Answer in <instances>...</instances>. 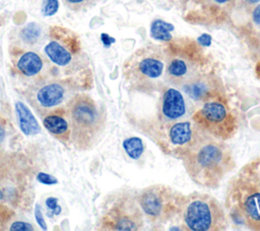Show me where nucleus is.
I'll return each mask as SVG.
<instances>
[{
	"label": "nucleus",
	"instance_id": "obj_1",
	"mask_svg": "<svg viewBox=\"0 0 260 231\" xmlns=\"http://www.w3.org/2000/svg\"><path fill=\"white\" fill-rule=\"evenodd\" d=\"M189 178L196 185L216 189L236 169L232 148L224 140L206 134L181 160Z\"/></svg>",
	"mask_w": 260,
	"mask_h": 231
},
{
	"label": "nucleus",
	"instance_id": "obj_21",
	"mask_svg": "<svg viewBox=\"0 0 260 231\" xmlns=\"http://www.w3.org/2000/svg\"><path fill=\"white\" fill-rule=\"evenodd\" d=\"M41 26L35 22H30L20 31V39L26 44H35L41 37Z\"/></svg>",
	"mask_w": 260,
	"mask_h": 231
},
{
	"label": "nucleus",
	"instance_id": "obj_30",
	"mask_svg": "<svg viewBox=\"0 0 260 231\" xmlns=\"http://www.w3.org/2000/svg\"><path fill=\"white\" fill-rule=\"evenodd\" d=\"M255 73H256L257 78L260 79V60L256 63V66H255Z\"/></svg>",
	"mask_w": 260,
	"mask_h": 231
},
{
	"label": "nucleus",
	"instance_id": "obj_16",
	"mask_svg": "<svg viewBox=\"0 0 260 231\" xmlns=\"http://www.w3.org/2000/svg\"><path fill=\"white\" fill-rule=\"evenodd\" d=\"M16 65L22 74L26 76H34L42 70L43 60L37 53L26 52L20 56Z\"/></svg>",
	"mask_w": 260,
	"mask_h": 231
},
{
	"label": "nucleus",
	"instance_id": "obj_25",
	"mask_svg": "<svg viewBox=\"0 0 260 231\" xmlns=\"http://www.w3.org/2000/svg\"><path fill=\"white\" fill-rule=\"evenodd\" d=\"M46 205L49 209L52 210L54 215H59L61 213V207L58 206V199L56 197H48L46 199Z\"/></svg>",
	"mask_w": 260,
	"mask_h": 231
},
{
	"label": "nucleus",
	"instance_id": "obj_24",
	"mask_svg": "<svg viewBox=\"0 0 260 231\" xmlns=\"http://www.w3.org/2000/svg\"><path fill=\"white\" fill-rule=\"evenodd\" d=\"M9 229L11 231H31V230H34V227L29 223L22 222V221H17V222H14L10 226Z\"/></svg>",
	"mask_w": 260,
	"mask_h": 231
},
{
	"label": "nucleus",
	"instance_id": "obj_6",
	"mask_svg": "<svg viewBox=\"0 0 260 231\" xmlns=\"http://www.w3.org/2000/svg\"><path fill=\"white\" fill-rule=\"evenodd\" d=\"M69 103L71 140L76 149L88 151L98 145L106 129V110L85 94L74 96Z\"/></svg>",
	"mask_w": 260,
	"mask_h": 231
},
{
	"label": "nucleus",
	"instance_id": "obj_10",
	"mask_svg": "<svg viewBox=\"0 0 260 231\" xmlns=\"http://www.w3.org/2000/svg\"><path fill=\"white\" fill-rule=\"evenodd\" d=\"M138 189L123 188L114 193L104 216L103 228L116 231H140L145 217L137 198Z\"/></svg>",
	"mask_w": 260,
	"mask_h": 231
},
{
	"label": "nucleus",
	"instance_id": "obj_19",
	"mask_svg": "<svg viewBox=\"0 0 260 231\" xmlns=\"http://www.w3.org/2000/svg\"><path fill=\"white\" fill-rule=\"evenodd\" d=\"M173 30H174V26L171 23H168L160 19L154 20L150 25L151 36L156 40H160L165 42H168L173 38L170 34V32H172Z\"/></svg>",
	"mask_w": 260,
	"mask_h": 231
},
{
	"label": "nucleus",
	"instance_id": "obj_5",
	"mask_svg": "<svg viewBox=\"0 0 260 231\" xmlns=\"http://www.w3.org/2000/svg\"><path fill=\"white\" fill-rule=\"evenodd\" d=\"M165 79L168 84L179 88L193 77L211 70L209 56L194 39L172 38L165 44Z\"/></svg>",
	"mask_w": 260,
	"mask_h": 231
},
{
	"label": "nucleus",
	"instance_id": "obj_28",
	"mask_svg": "<svg viewBox=\"0 0 260 231\" xmlns=\"http://www.w3.org/2000/svg\"><path fill=\"white\" fill-rule=\"evenodd\" d=\"M70 6L72 7H80L82 6L83 4H85V2L87 0H65Z\"/></svg>",
	"mask_w": 260,
	"mask_h": 231
},
{
	"label": "nucleus",
	"instance_id": "obj_32",
	"mask_svg": "<svg viewBox=\"0 0 260 231\" xmlns=\"http://www.w3.org/2000/svg\"><path fill=\"white\" fill-rule=\"evenodd\" d=\"M3 197H4V194H3V191H2L1 188H0V200L3 199Z\"/></svg>",
	"mask_w": 260,
	"mask_h": 231
},
{
	"label": "nucleus",
	"instance_id": "obj_12",
	"mask_svg": "<svg viewBox=\"0 0 260 231\" xmlns=\"http://www.w3.org/2000/svg\"><path fill=\"white\" fill-rule=\"evenodd\" d=\"M178 89L196 103L202 104L212 100L228 99L222 79L212 70L193 77Z\"/></svg>",
	"mask_w": 260,
	"mask_h": 231
},
{
	"label": "nucleus",
	"instance_id": "obj_18",
	"mask_svg": "<svg viewBox=\"0 0 260 231\" xmlns=\"http://www.w3.org/2000/svg\"><path fill=\"white\" fill-rule=\"evenodd\" d=\"M44 126L55 135H63L68 131L67 121L57 115H47L44 118Z\"/></svg>",
	"mask_w": 260,
	"mask_h": 231
},
{
	"label": "nucleus",
	"instance_id": "obj_2",
	"mask_svg": "<svg viewBox=\"0 0 260 231\" xmlns=\"http://www.w3.org/2000/svg\"><path fill=\"white\" fill-rule=\"evenodd\" d=\"M224 209L236 224L260 231V156L248 161L230 178Z\"/></svg>",
	"mask_w": 260,
	"mask_h": 231
},
{
	"label": "nucleus",
	"instance_id": "obj_14",
	"mask_svg": "<svg viewBox=\"0 0 260 231\" xmlns=\"http://www.w3.org/2000/svg\"><path fill=\"white\" fill-rule=\"evenodd\" d=\"M199 9L196 14L200 22L217 23L223 21L234 8L237 0H191Z\"/></svg>",
	"mask_w": 260,
	"mask_h": 231
},
{
	"label": "nucleus",
	"instance_id": "obj_17",
	"mask_svg": "<svg viewBox=\"0 0 260 231\" xmlns=\"http://www.w3.org/2000/svg\"><path fill=\"white\" fill-rule=\"evenodd\" d=\"M45 53L52 62L59 66H65L72 60L71 53L56 41L50 42L45 47Z\"/></svg>",
	"mask_w": 260,
	"mask_h": 231
},
{
	"label": "nucleus",
	"instance_id": "obj_22",
	"mask_svg": "<svg viewBox=\"0 0 260 231\" xmlns=\"http://www.w3.org/2000/svg\"><path fill=\"white\" fill-rule=\"evenodd\" d=\"M58 0H46L42 12L45 16H52L58 11Z\"/></svg>",
	"mask_w": 260,
	"mask_h": 231
},
{
	"label": "nucleus",
	"instance_id": "obj_26",
	"mask_svg": "<svg viewBox=\"0 0 260 231\" xmlns=\"http://www.w3.org/2000/svg\"><path fill=\"white\" fill-rule=\"evenodd\" d=\"M41 206L39 204L36 205V208H35V217H36V220H37V223L44 229L46 230L47 229V224L44 220V217H43V214H42V211H41Z\"/></svg>",
	"mask_w": 260,
	"mask_h": 231
},
{
	"label": "nucleus",
	"instance_id": "obj_9",
	"mask_svg": "<svg viewBox=\"0 0 260 231\" xmlns=\"http://www.w3.org/2000/svg\"><path fill=\"white\" fill-rule=\"evenodd\" d=\"M191 119L206 134L224 141L235 137L240 128L239 118L230 107L228 99L202 103L192 113Z\"/></svg>",
	"mask_w": 260,
	"mask_h": 231
},
{
	"label": "nucleus",
	"instance_id": "obj_8",
	"mask_svg": "<svg viewBox=\"0 0 260 231\" xmlns=\"http://www.w3.org/2000/svg\"><path fill=\"white\" fill-rule=\"evenodd\" d=\"M184 197L181 191L161 183L148 185L137 192L145 221L156 228L179 217Z\"/></svg>",
	"mask_w": 260,
	"mask_h": 231
},
{
	"label": "nucleus",
	"instance_id": "obj_33",
	"mask_svg": "<svg viewBox=\"0 0 260 231\" xmlns=\"http://www.w3.org/2000/svg\"><path fill=\"white\" fill-rule=\"evenodd\" d=\"M0 224H1V220H0Z\"/></svg>",
	"mask_w": 260,
	"mask_h": 231
},
{
	"label": "nucleus",
	"instance_id": "obj_27",
	"mask_svg": "<svg viewBox=\"0 0 260 231\" xmlns=\"http://www.w3.org/2000/svg\"><path fill=\"white\" fill-rule=\"evenodd\" d=\"M252 18H253V21H254L257 25H260V5L256 6V7L253 9Z\"/></svg>",
	"mask_w": 260,
	"mask_h": 231
},
{
	"label": "nucleus",
	"instance_id": "obj_3",
	"mask_svg": "<svg viewBox=\"0 0 260 231\" xmlns=\"http://www.w3.org/2000/svg\"><path fill=\"white\" fill-rule=\"evenodd\" d=\"M137 130L147 136L160 152L182 160L206 133L191 119L161 121L154 118L134 120Z\"/></svg>",
	"mask_w": 260,
	"mask_h": 231
},
{
	"label": "nucleus",
	"instance_id": "obj_11",
	"mask_svg": "<svg viewBox=\"0 0 260 231\" xmlns=\"http://www.w3.org/2000/svg\"><path fill=\"white\" fill-rule=\"evenodd\" d=\"M75 95V88L62 80H49L31 86L25 93V98L34 110L40 115L48 113L70 102Z\"/></svg>",
	"mask_w": 260,
	"mask_h": 231
},
{
	"label": "nucleus",
	"instance_id": "obj_20",
	"mask_svg": "<svg viewBox=\"0 0 260 231\" xmlns=\"http://www.w3.org/2000/svg\"><path fill=\"white\" fill-rule=\"evenodd\" d=\"M123 147L129 157L132 159H138L143 153V142L141 138L131 136L123 141Z\"/></svg>",
	"mask_w": 260,
	"mask_h": 231
},
{
	"label": "nucleus",
	"instance_id": "obj_13",
	"mask_svg": "<svg viewBox=\"0 0 260 231\" xmlns=\"http://www.w3.org/2000/svg\"><path fill=\"white\" fill-rule=\"evenodd\" d=\"M159 99L155 118L161 121H176L183 119L188 112L183 92L171 84H165L159 91Z\"/></svg>",
	"mask_w": 260,
	"mask_h": 231
},
{
	"label": "nucleus",
	"instance_id": "obj_31",
	"mask_svg": "<svg viewBox=\"0 0 260 231\" xmlns=\"http://www.w3.org/2000/svg\"><path fill=\"white\" fill-rule=\"evenodd\" d=\"M4 137H5V129H4V127L0 124V142L4 139Z\"/></svg>",
	"mask_w": 260,
	"mask_h": 231
},
{
	"label": "nucleus",
	"instance_id": "obj_23",
	"mask_svg": "<svg viewBox=\"0 0 260 231\" xmlns=\"http://www.w3.org/2000/svg\"><path fill=\"white\" fill-rule=\"evenodd\" d=\"M37 179L39 182L43 183V184H46V185H52V184H56L58 183V180L50 175V174H47V173H44V172H41L37 175Z\"/></svg>",
	"mask_w": 260,
	"mask_h": 231
},
{
	"label": "nucleus",
	"instance_id": "obj_29",
	"mask_svg": "<svg viewBox=\"0 0 260 231\" xmlns=\"http://www.w3.org/2000/svg\"><path fill=\"white\" fill-rule=\"evenodd\" d=\"M239 1L245 7H250V6H253V5L260 2V0H239Z\"/></svg>",
	"mask_w": 260,
	"mask_h": 231
},
{
	"label": "nucleus",
	"instance_id": "obj_15",
	"mask_svg": "<svg viewBox=\"0 0 260 231\" xmlns=\"http://www.w3.org/2000/svg\"><path fill=\"white\" fill-rule=\"evenodd\" d=\"M15 110L19 127L25 135H35L41 132V127L27 106L21 102H16Z\"/></svg>",
	"mask_w": 260,
	"mask_h": 231
},
{
	"label": "nucleus",
	"instance_id": "obj_4",
	"mask_svg": "<svg viewBox=\"0 0 260 231\" xmlns=\"http://www.w3.org/2000/svg\"><path fill=\"white\" fill-rule=\"evenodd\" d=\"M165 45L148 44L135 50L124 62L123 77L130 92L152 95L167 84Z\"/></svg>",
	"mask_w": 260,
	"mask_h": 231
},
{
	"label": "nucleus",
	"instance_id": "obj_7",
	"mask_svg": "<svg viewBox=\"0 0 260 231\" xmlns=\"http://www.w3.org/2000/svg\"><path fill=\"white\" fill-rule=\"evenodd\" d=\"M179 218L186 231H223L229 228L225 209L217 198L205 192L185 194Z\"/></svg>",
	"mask_w": 260,
	"mask_h": 231
}]
</instances>
